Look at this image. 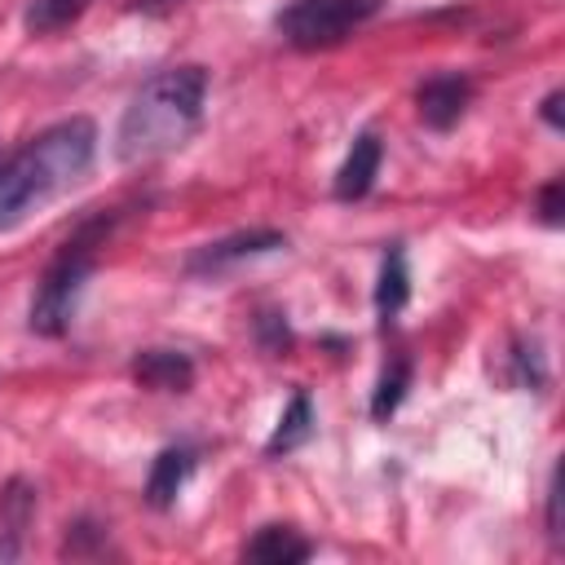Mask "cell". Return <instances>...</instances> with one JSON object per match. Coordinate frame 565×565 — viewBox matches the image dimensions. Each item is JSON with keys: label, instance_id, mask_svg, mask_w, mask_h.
Returning <instances> with one entry per match:
<instances>
[{"label": "cell", "instance_id": "8fae6325", "mask_svg": "<svg viewBox=\"0 0 565 565\" xmlns=\"http://www.w3.org/2000/svg\"><path fill=\"white\" fill-rule=\"evenodd\" d=\"M309 433H313V406H309V393H291L287 411L278 415L274 437L265 441V455H269V459H274V455H287V450L305 446V441H309Z\"/></svg>", "mask_w": 565, "mask_h": 565}, {"label": "cell", "instance_id": "9c48e42d", "mask_svg": "<svg viewBox=\"0 0 565 565\" xmlns=\"http://www.w3.org/2000/svg\"><path fill=\"white\" fill-rule=\"evenodd\" d=\"M190 472H194V450H185V446L159 450V459L150 463V477H146V503L159 508V512L172 508L181 486L190 481Z\"/></svg>", "mask_w": 565, "mask_h": 565}, {"label": "cell", "instance_id": "9a60e30c", "mask_svg": "<svg viewBox=\"0 0 565 565\" xmlns=\"http://www.w3.org/2000/svg\"><path fill=\"white\" fill-rule=\"evenodd\" d=\"M256 331H260L265 353H287V349H291V331H287L282 313H260V318H256Z\"/></svg>", "mask_w": 565, "mask_h": 565}, {"label": "cell", "instance_id": "ba28073f", "mask_svg": "<svg viewBox=\"0 0 565 565\" xmlns=\"http://www.w3.org/2000/svg\"><path fill=\"white\" fill-rule=\"evenodd\" d=\"M380 159H384V146H380V137L375 132H362L353 146H349V154H344V163H340V172H335V199H362L371 185H375V177H380Z\"/></svg>", "mask_w": 565, "mask_h": 565}, {"label": "cell", "instance_id": "ac0fdd59", "mask_svg": "<svg viewBox=\"0 0 565 565\" xmlns=\"http://www.w3.org/2000/svg\"><path fill=\"white\" fill-rule=\"evenodd\" d=\"M543 119H547L552 128H565V124H561V93H547V97H543Z\"/></svg>", "mask_w": 565, "mask_h": 565}, {"label": "cell", "instance_id": "7c38bea8", "mask_svg": "<svg viewBox=\"0 0 565 565\" xmlns=\"http://www.w3.org/2000/svg\"><path fill=\"white\" fill-rule=\"evenodd\" d=\"M406 296H411V274H406V256L393 247L388 256H384V265H380V282H375V313L388 322V318H397L402 313V305H406Z\"/></svg>", "mask_w": 565, "mask_h": 565}, {"label": "cell", "instance_id": "6da1fadb", "mask_svg": "<svg viewBox=\"0 0 565 565\" xmlns=\"http://www.w3.org/2000/svg\"><path fill=\"white\" fill-rule=\"evenodd\" d=\"M93 154H97V128L84 115H71L35 132L22 150H13L0 163V230H13L35 207L79 185L93 168Z\"/></svg>", "mask_w": 565, "mask_h": 565}, {"label": "cell", "instance_id": "e0dca14e", "mask_svg": "<svg viewBox=\"0 0 565 565\" xmlns=\"http://www.w3.org/2000/svg\"><path fill=\"white\" fill-rule=\"evenodd\" d=\"M556 503H561V494H556V472H552V486H547V534H552V539H561V516H556Z\"/></svg>", "mask_w": 565, "mask_h": 565}, {"label": "cell", "instance_id": "4fadbf2b", "mask_svg": "<svg viewBox=\"0 0 565 565\" xmlns=\"http://www.w3.org/2000/svg\"><path fill=\"white\" fill-rule=\"evenodd\" d=\"M88 4L93 0H31L26 13H22V26L31 35H53V31H66L71 22H79V13Z\"/></svg>", "mask_w": 565, "mask_h": 565}, {"label": "cell", "instance_id": "5bb4252c", "mask_svg": "<svg viewBox=\"0 0 565 565\" xmlns=\"http://www.w3.org/2000/svg\"><path fill=\"white\" fill-rule=\"evenodd\" d=\"M406 384H411V362H393V366L380 375L375 393H371V419H388V415L402 406Z\"/></svg>", "mask_w": 565, "mask_h": 565}, {"label": "cell", "instance_id": "d6986e66", "mask_svg": "<svg viewBox=\"0 0 565 565\" xmlns=\"http://www.w3.org/2000/svg\"><path fill=\"white\" fill-rule=\"evenodd\" d=\"M141 9H163V4H172V0H137Z\"/></svg>", "mask_w": 565, "mask_h": 565}, {"label": "cell", "instance_id": "30bf717a", "mask_svg": "<svg viewBox=\"0 0 565 565\" xmlns=\"http://www.w3.org/2000/svg\"><path fill=\"white\" fill-rule=\"evenodd\" d=\"M247 556L260 561V565H296V561L313 556V543L300 539L291 525H265L247 539Z\"/></svg>", "mask_w": 565, "mask_h": 565}, {"label": "cell", "instance_id": "7a4b0ae2", "mask_svg": "<svg viewBox=\"0 0 565 565\" xmlns=\"http://www.w3.org/2000/svg\"><path fill=\"white\" fill-rule=\"evenodd\" d=\"M203 97H207L203 66H168L150 75L124 106V119L115 132L119 163H146L168 150H181L199 132Z\"/></svg>", "mask_w": 565, "mask_h": 565}, {"label": "cell", "instance_id": "52a82bcc", "mask_svg": "<svg viewBox=\"0 0 565 565\" xmlns=\"http://www.w3.org/2000/svg\"><path fill=\"white\" fill-rule=\"evenodd\" d=\"M132 380L154 393H185L194 384V362L181 349H146L132 358Z\"/></svg>", "mask_w": 565, "mask_h": 565}, {"label": "cell", "instance_id": "2e32d148", "mask_svg": "<svg viewBox=\"0 0 565 565\" xmlns=\"http://www.w3.org/2000/svg\"><path fill=\"white\" fill-rule=\"evenodd\" d=\"M539 216H543L547 225H561V181H547V185L539 190Z\"/></svg>", "mask_w": 565, "mask_h": 565}, {"label": "cell", "instance_id": "3957f363", "mask_svg": "<svg viewBox=\"0 0 565 565\" xmlns=\"http://www.w3.org/2000/svg\"><path fill=\"white\" fill-rule=\"evenodd\" d=\"M384 0H291L274 26L291 49H331L340 40H349L358 26H366L380 13Z\"/></svg>", "mask_w": 565, "mask_h": 565}, {"label": "cell", "instance_id": "8992f818", "mask_svg": "<svg viewBox=\"0 0 565 565\" xmlns=\"http://www.w3.org/2000/svg\"><path fill=\"white\" fill-rule=\"evenodd\" d=\"M468 97H472V84L463 75H433L419 84L415 93V106H419V119L433 128V132H446L463 119L468 110Z\"/></svg>", "mask_w": 565, "mask_h": 565}, {"label": "cell", "instance_id": "5b68a950", "mask_svg": "<svg viewBox=\"0 0 565 565\" xmlns=\"http://www.w3.org/2000/svg\"><path fill=\"white\" fill-rule=\"evenodd\" d=\"M287 247V238L278 230H238L230 238H216V243H203L185 256V274L190 278H207V274H221L238 260H252V256H265V252H278Z\"/></svg>", "mask_w": 565, "mask_h": 565}, {"label": "cell", "instance_id": "277c9868", "mask_svg": "<svg viewBox=\"0 0 565 565\" xmlns=\"http://www.w3.org/2000/svg\"><path fill=\"white\" fill-rule=\"evenodd\" d=\"M88 234H93V230L75 234V238L57 252V260L44 269L40 291H35V300H31V331H35V335H62V331L71 327L75 300H79V291H84V282H88V274H93V238H88Z\"/></svg>", "mask_w": 565, "mask_h": 565}]
</instances>
